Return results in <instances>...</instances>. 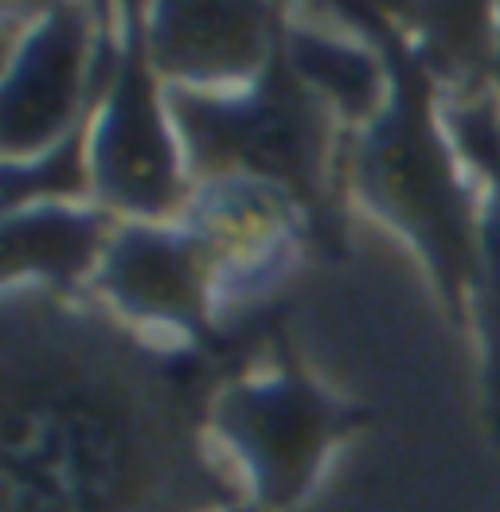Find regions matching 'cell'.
I'll list each match as a JSON object with an SVG mask.
<instances>
[{
	"label": "cell",
	"instance_id": "obj_1",
	"mask_svg": "<svg viewBox=\"0 0 500 512\" xmlns=\"http://www.w3.org/2000/svg\"><path fill=\"white\" fill-rule=\"evenodd\" d=\"M204 348L157 344L102 301L4 290L0 512H223Z\"/></svg>",
	"mask_w": 500,
	"mask_h": 512
},
{
	"label": "cell",
	"instance_id": "obj_2",
	"mask_svg": "<svg viewBox=\"0 0 500 512\" xmlns=\"http://www.w3.org/2000/svg\"><path fill=\"white\" fill-rule=\"evenodd\" d=\"M387 63V102L352 141V188L415 247L434 286L461 317L477 282L481 188L446 129V98L418 43L379 8H336Z\"/></svg>",
	"mask_w": 500,
	"mask_h": 512
},
{
	"label": "cell",
	"instance_id": "obj_3",
	"mask_svg": "<svg viewBox=\"0 0 500 512\" xmlns=\"http://www.w3.org/2000/svg\"><path fill=\"white\" fill-rule=\"evenodd\" d=\"M165 98L196 184L227 176L266 184L293 200L321 235H329L336 114L290 67L286 32L270 67L254 83L235 90L165 86Z\"/></svg>",
	"mask_w": 500,
	"mask_h": 512
},
{
	"label": "cell",
	"instance_id": "obj_4",
	"mask_svg": "<svg viewBox=\"0 0 500 512\" xmlns=\"http://www.w3.org/2000/svg\"><path fill=\"white\" fill-rule=\"evenodd\" d=\"M118 20V63L86 133L90 196L118 219L172 223L188 208L196 180L145 47V8L129 4Z\"/></svg>",
	"mask_w": 500,
	"mask_h": 512
},
{
	"label": "cell",
	"instance_id": "obj_5",
	"mask_svg": "<svg viewBox=\"0 0 500 512\" xmlns=\"http://www.w3.org/2000/svg\"><path fill=\"white\" fill-rule=\"evenodd\" d=\"M364 419L360 407L329 395L286 348H278V368L266 376L223 380L208 415L211 438L239 462L250 501L266 512L293 509L329 450Z\"/></svg>",
	"mask_w": 500,
	"mask_h": 512
},
{
	"label": "cell",
	"instance_id": "obj_6",
	"mask_svg": "<svg viewBox=\"0 0 500 512\" xmlns=\"http://www.w3.org/2000/svg\"><path fill=\"white\" fill-rule=\"evenodd\" d=\"M86 4H51L4 47L0 153L36 161L94 118L118 63V28Z\"/></svg>",
	"mask_w": 500,
	"mask_h": 512
},
{
	"label": "cell",
	"instance_id": "obj_7",
	"mask_svg": "<svg viewBox=\"0 0 500 512\" xmlns=\"http://www.w3.org/2000/svg\"><path fill=\"white\" fill-rule=\"evenodd\" d=\"M94 294L129 325L211 348L223 309V258L188 219H122L94 274Z\"/></svg>",
	"mask_w": 500,
	"mask_h": 512
},
{
	"label": "cell",
	"instance_id": "obj_8",
	"mask_svg": "<svg viewBox=\"0 0 500 512\" xmlns=\"http://www.w3.org/2000/svg\"><path fill=\"white\" fill-rule=\"evenodd\" d=\"M286 32V12L266 4H153L145 8V47L165 86L235 90L254 83Z\"/></svg>",
	"mask_w": 500,
	"mask_h": 512
},
{
	"label": "cell",
	"instance_id": "obj_9",
	"mask_svg": "<svg viewBox=\"0 0 500 512\" xmlns=\"http://www.w3.org/2000/svg\"><path fill=\"white\" fill-rule=\"evenodd\" d=\"M118 215L98 204H28L4 212L0 227V282L36 286L47 294L79 298L118 231Z\"/></svg>",
	"mask_w": 500,
	"mask_h": 512
},
{
	"label": "cell",
	"instance_id": "obj_10",
	"mask_svg": "<svg viewBox=\"0 0 500 512\" xmlns=\"http://www.w3.org/2000/svg\"><path fill=\"white\" fill-rule=\"evenodd\" d=\"M446 129L458 145L465 169L481 180V223H477V282L469 313L481 337L485 399L500 434V110L489 94L446 98Z\"/></svg>",
	"mask_w": 500,
	"mask_h": 512
},
{
	"label": "cell",
	"instance_id": "obj_11",
	"mask_svg": "<svg viewBox=\"0 0 500 512\" xmlns=\"http://www.w3.org/2000/svg\"><path fill=\"white\" fill-rule=\"evenodd\" d=\"M286 55L290 67L301 75V83L317 90L340 122L360 129L372 122L387 102V63L379 47L360 40H344L333 28H309L286 20Z\"/></svg>",
	"mask_w": 500,
	"mask_h": 512
},
{
	"label": "cell",
	"instance_id": "obj_12",
	"mask_svg": "<svg viewBox=\"0 0 500 512\" xmlns=\"http://www.w3.org/2000/svg\"><path fill=\"white\" fill-rule=\"evenodd\" d=\"M86 133H90V122L36 161H4V188H0L4 212L28 208V204H79L83 196H90Z\"/></svg>",
	"mask_w": 500,
	"mask_h": 512
},
{
	"label": "cell",
	"instance_id": "obj_13",
	"mask_svg": "<svg viewBox=\"0 0 500 512\" xmlns=\"http://www.w3.org/2000/svg\"><path fill=\"white\" fill-rule=\"evenodd\" d=\"M489 86L500 90V8L493 16V55H489Z\"/></svg>",
	"mask_w": 500,
	"mask_h": 512
},
{
	"label": "cell",
	"instance_id": "obj_14",
	"mask_svg": "<svg viewBox=\"0 0 500 512\" xmlns=\"http://www.w3.org/2000/svg\"><path fill=\"white\" fill-rule=\"evenodd\" d=\"M223 512H266V509L254 505V501H243V505H231V509H223Z\"/></svg>",
	"mask_w": 500,
	"mask_h": 512
}]
</instances>
